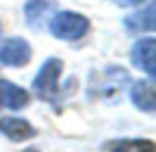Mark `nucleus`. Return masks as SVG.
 I'll return each instance as SVG.
<instances>
[{
  "mask_svg": "<svg viewBox=\"0 0 156 152\" xmlns=\"http://www.w3.org/2000/svg\"><path fill=\"white\" fill-rule=\"evenodd\" d=\"M64 70V62L59 57H50L42 62V66L39 68L35 79L31 83V88L37 95L39 101L42 103H50L53 105L59 97V79L61 73Z\"/></svg>",
  "mask_w": 156,
  "mask_h": 152,
  "instance_id": "1",
  "label": "nucleus"
},
{
  "mask_svg": "<svg viewBox=\"0 0 156 152\" xmlns=\"http://www.w3.org/2000/svg\"><path fill=\"white\" fill-rule=\"evenodd\" d=\"M50 33L59 40H79L85 37V33L90 28V22L85 15L75 11H59L57 15H51L48 20Z\"/></svg>",
  "mask_w": 156,
  "mask_h": 152,
  "instance_id": "2",
  "label": "nucleus"
},
{
  "mask_svg": "<svg viewBox=\"0 0 156 152\" xmlns=\"http://www.w3.org/2000/svg\"><path fill=\"white\" fill-rule=\"evenodd\" d=\"M31 60V44L22 37H11L0 44V66L22 68Z\"/></svg>",
  "mask_w": 156,
  "mask_h": 152,
  "instance_id": "3",
  "label": "nucleus"
},
{
  "mask_svg": "<svg viewBox=\"0 0 156 152\" xmlns=\"http://www.w3.org/2000/svg\"><path fill=\"white\" fill-rule=\"evenodd\" d=\"M154 50H156V40L154 37H143L134 42L130 50V62L134 68L145 71L149 79H154L156 75V62H154Z\"/></svg>",
  "mask_w": 156,
  "mask_h": 152,
  "instance_id": "4",
  "label": "nucleus"
},
{
  "mask_svg": "<svg viewBox=\"0 0 156 152\" xmlns=\"http://www.w3.org/2000/svg\"><path fill=\"white\" fill-rule=\"evenodd\" d=\"M55 8H57V0H26V4H24L26 24L35 31L44 29Z\"/></svg>",
  "mask_w": 156,
  "mask_h": 152,
  "instance_id": "5",
  "label": "nucleus"
},
{
  "mask_svg": "<svg viewBox=\"0 0 156 152\" xmlns=\"http://www.w3.org/2000/svg\"><path fill=\"white\" fill-rule=\"evenodd\" d=\"M0 134L13 143H22L37 136V128L24 117H0Z\"/></svg>",
  "mask_w": 156,
  "mask_h": 152,
  "instance_id": "6",
  "label": "nucleus"
},
{
  "mask_svg": "<svg viewBox=\"0 0 156 152\" xmlns=\"http://www.w3.org/2000/svg\"><path fill=\"white\" fill-rule=\"evenodd\" d=\"M130 101L141 112L152 114L156 110L154 99V79H140L130 88Z\"/></svg>",
  "mask_w": 156,
  "mask_h": 152,
  "instance_id": "7",
  "label": "nucleus"
},
{
  "mask_svg": "<svg viewBox=\"0 0 156 152\" xmlns=\"http://www.w3.org/2000/svg\"><path fill=\"white\" fill-rule=\"evenodd\" d=\"M28 103H30V94L24 88L0 77V110L2 108L20 110Z\"/></svg>",
  "mask_w": 156,
  "mask_h": 152,
  "instance_id": "8",
  "label": "nucleus"
},
{
  "mask_svg": "<svg viewBox=\"0 0 156 152\" xmlns=\"http://www.w3.org/2000/svg\"><path fill=\"white\" fill-rule=\"evenodd\" d=\"M154 8L156 2H149L145 8L127 15L123 19V26L129 33H143V31H154Z\"/></svg>",
  "mask_w": 156,
  "mask_h": 152,
  "instance_id": "9",
  "label": "nucleus"
},
{
  "mask_svg": "<svg viewBox=\"0 0 156 152\" xmlns=\"http://www.w3.org/2000/svg\"><path fill=\"white\" fill-rule=\"evenodd\" d=\"M103 152H156L151 139H112L103 145Z\"/></svg>",
  "mask_w": 156,
  "mask_h": 152,
  "instance_id": "10",
  "label": "nucleus"
},
{
  "mask_svg": "<svg viewBox=\"0 0 156 152\" xmlns=\"http://www.w3.org/2000/svg\"><path fill=\"white\" fill-rule=\"evenodd\" d=\"M114 2H116L118 6H121V8H130V6H138V4H141L143 0H114Z\"/></svg>",
  "mask_w": 156,
  "mask_h": 152,
  "instance_id": "11",
  "label": "nucleus"
},
{
  "mask_svg": "<svg viewBox=\"0 0 156 152\" xmlns=\"http://www.w3.org/2000/svg\"><path fill=\"white\" fill-rule=\"evenodd\" d=\"M22 152H39V148H35V147H28V148H24Z\"/></svg>",
  "mask_w": 156,
  "mask_h": 152,
  "instance_id": "12",
  "label": "nucleus"
},
{
  "mask_svg": "<svg viewBox=\"0 0 156 152\" xmlns=\"http://www.w3.org/2000/svg\"><path fill=\"white\" fill-rule=\"evenodd\" d=\"M0 35H2V22H0Z\"/></svg>",
  "mask_w": 156,
  "mask_h": 152,
  "instance_id": "13",
  "label": "nucleus"
}]
</instances>
